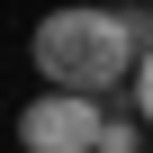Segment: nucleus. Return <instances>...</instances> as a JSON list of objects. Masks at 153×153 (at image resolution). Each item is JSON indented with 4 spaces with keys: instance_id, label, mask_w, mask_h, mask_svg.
<instances>
[{
    "instance_id": "f03ea898",
    "label": "nucleus",
    "mask_w": 153,
    "mask_h": 153,
    "mask_svg": "<svg viewBox=\"0 0 153 153\" xmlns=\"http://www.w3.org/2000/svg\"><path fill=\"white\" fill-rule=\"evenodd\" d=\"M18 144L27 153H135V126L99 108V90H63L45 81L36 108H18Z\"/></svg>"
},
{
    "instance_id": "7ed1b4c3",
    "label": "nucleus",
    "mask_w": 153,
    "mask_h": 153,
    "mask_svg": "<svg viewBox=\"0 0 153 153\" xmlns=\"http://www.w3.org/2000/svg\"><path fill=\"white\" fill-rule=\"evenodd\" d=\"M126 90H135V117L153 126V45H144V63H135V81H126Z\"/></svg>"
},
{
    "instance_id": "f257e3e1",
    "label": "nucleus",
    "mask_w": 153,
    "mask_h": 153,
    "mask_svg": "<svg viewBox=\"0 0 153 153\" xmlns=\"http://www.w3.org/2000/svg\"><path fill=\"white\" fill-rule=\"evenodd\" d=\"M27 54H36L45 81H63V90H99V99L126 90V81H135V63H144L126 9H45L36 36H27Z\"/></svg>"
}]
</instances>
